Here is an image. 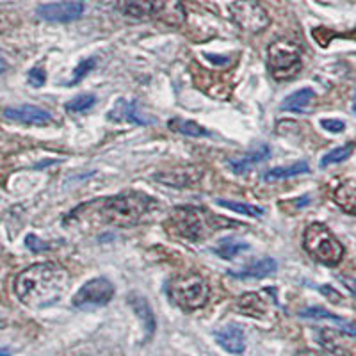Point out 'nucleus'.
Here are the masks:
<instances>
[{"label": "nucleus", "instance_id": "2eb2a0df", "mask_svg": "<svg viewBox=\"0 0 356 356\" xmlns=\"http://www.w3.org/2000/svg\"><path fill=\"white\" fill-rule=\"evenodd\" d=\"M314 102H316L314 89L303 88L300 91H296V93L289 95L284 104H282V109L289 111V113H308L314 106Z\"/></svg>", "mask_w": 356, "mask_h": 356}, {"label": "nucleus", "instance_id": "f257e3e1", "mask_svg": "<svg viewBox=\"0 0 356 356\" xmlns=\"http://www.w3.org/2000/svg\"><path fill=\"white\" fill-rule=\"evenodd\" d=\"M154 205V200L145 193L129 191L123 195L102 198L97 202H88L77 207L72 214L66 218L65 225L81 222L86 218H93L97 225H114V227H132Z\"/></svg>", "mask_w": 356, "mask_h": 356}, {"label": "nucleus", "instance_id": "f8f14e48", "mask_svg": "<svg viewBox=\"0 0 356 356\" xmlns=\"http://www.w3.org/2000/svg\"><path fill=\"white\" fill-rule=\"evenodd\" d=\"M113 122H130L138 123V125H150L152 120L141 113L138 102H127V100H118L114 109L107 114Z\"/></svg>", "mask_w": 356, "mask_h": 356}, {"label": "nucleus", "instance_id": "a211bd4d", "mask_svg": "<svg viewBox=\"0 0 356 356\" xmlns=\"http://www.w3.org/2000/svg\"><path fill=\"white\" fill-rule=\"evenodd\" d=\"M300 316L305 317V319L333 321V323H337L340 328L344 330V333H348V335H351V337H356V324L340 319L339 316H335V314H332V312H328V310H324V308H321V307H312V308H307V310H301Z\"/></svg>", "mask_w": 356, "mask_h": 356}, {"label": "nucleus", "instance_id": "e433bc0d", "mask_svg": "<svg viewBox=\"0 0 356 356\" xmlns=\"http://www.w3.org/2000/svg\"><path fill=\"white\" fill-rule=\"evenodd\" d=\"M0 356H11V351L8 348H4V346H0Z\"/></svg>", "mask_w": 356, "mask_h": 356}, {"label": "nucleus", "instance_id": "f3484780", "mask_svg": "<svg viewBox=\"0 0 356 356\" xmlns=\"http://www.w3.org/2000/svg\"><path fill=\"white\" fill-rule=\"evenodd\" d=\"M333 200L342 211L356 216V182L348 180V182L340 184L333 193Z\"/></svg>", "mask_w": 356, "mask_h": 356}, {"label": "nucleus", "instance_id": "f704fd0d", "mask_svg": "<svg viewBox=\"0 0 356 356\" xmlns=\"http://www.w3.org/2000/svg\"><path fill=\"white\" fill-rule=\"evenodd\" d=\"M207 59H211V61L218 63V65H222V63H227L228 61V57H219V56H207Z\"/></svg>", "mask_w": 356, "mask_h": 356}, {"label": "nucleus", "instance_id": "c85d7f7f", "mask_svg": "<svg viewBox=\"0 0 356 356\" xmlns=\"http://www.w3.org/2000/svg\"><path fill=\"white\" fill-rule=\"evenodd\" d=\"M95 66H97V59H95V57H88V59L81 61V65L73 70V79L70 84L73 86V84H77L79 81H82V79H84L86 75H88V73L95 68Z\"/></svg>", "mask_w": 356, "mask_h": 356}, {"label": "nucleus", "instance_id": "a878e982", "mask_svg": "<svg viewBox=\"0 0 356 356\" xmlns=\"http://www.w3.org/2000/svg\"><path fill=\"white\" fill-rule=\"evenodd\" d=\"M216 203L228 211H234L237 214H244V216H251V218H260L264 214V209L260 207L251 205V203H241V202H230V200H216Z\"/></svg>", "mask_w": 356, "mask_h": 356}, {"label": "nucleus", "instance_id": "5701e85b", "mask_svg": "<svg viewBox=\"0 0 356 356\" xmlns=\"http://www.w3.org/2000/svg\"><path fill=\"white\" fill-rule=\"evenodd\" d=\"M310 171V166H308V162L300 161L296 162V164H291V166L285 168H273L267 173H264V180L266 182H275V180H285V178H292L298 177V175H303Z\"/></svg>", "mask_w": 356, "mask_h": 356}, {"label": "nucleus", "instance_id": "1a4fd4ad", "mask_svg": "<svg viewBox=\"0 0 356 356\" xmlns=\"http://www.w3.org/2000/svg\"><path fill=\"white\" fill-rule=\"evenodd\" d=\"M82 13H84V4L79 0H61V2L43 4L38 8V17L52 24L75 22L82 17Z\"/></svg>", "mask_w": 356, "mask_h": 356}, {"label": "nucleus", "instance_id": "0eeeda50", "mask_svg": "<svg viewBox=\"0 0 356 356\" xmlns=\"http://www.w3.org/2000/svg\"><path fill=\"white\" fill-rule=\"evenodd\" d=\"M230 15L244 33L259 34L271 24L269 13L257 0H235L230 6Z\"/></svg>", "mask_w": 356, "mask_h": 356}, {"label": "nucleus", "instance_id": "39448f33", "mask_svg": "<svg viewBox=\"0 0 356 356\" xmlns=\"http://www.w3.org/2000/svg\"><path fill=\"white\" fill-rule=\"evenodd\" d=\"M170 300L182 310H198L209 301V285L205 280L195 273H187V275H178L168 282L166 287Z\"/></svg>", "mask_w": 356, "mask_h": 356}, {"label": "nucleus", "instance_id": "6ab92c4d", "mask_svg": "<svg viewBox=\"0 0 356 356\" xmlns=\"http://www.w3.org/2000/svg\"><path fill=\"white\" fill-rule=\"evenodd\" d=\"M237 310L244 316H251V317H257V319H262L266 316L267 307H266V301L260 298V294L257 292H251V294H244L241 296V300L237 301Z\"/></svg>", "mask_w": 356, "mask_h": 356}, {"label": "nucleus", "instance_id": "9d476101", "mask_svg": "<svg viewBox=\"0 0 356 356\" xmlns=\"http://www.w3.org/2000/svg\"><path fill=\"white\" fill-rule=\"evenodd\" d=\"M150 18L170 27H180L186 22V8L182 0H152Z\"/></svg>", "mask_w": 356, "mask_h": 356}, {"label": "nucleus", "instance_id": "bb28decb", "mask_svg": "<svg viewBox=\"0 0 356 356\" xmlns=\"http://www.w3.org/2000/svg\"><path fill=\"white\" fill-rule=\"evenodd\" d=\"M95 104H97V97L95 95H79V97L72 98V100L66 104V113L70 114H81V113H88L89 109H93Z\"/></svg>", "mask_w": 356, "mask_h": 356}, {"label": "nucleus", "instance_id": "2f4dec72", "mask_svg": "<svg viewBox=\"0 0 356 356\" xmlns=\"http://www.w3.org/2000/svg\"><path fill=\"white\" fill-rule=\"evenodd\" d=\"M321 127L332 134H339L346 129V123L340 122V120H323V122H321Z\"/></svg>", "mask_w": 356, "mask_h": 356}, {"label": "nucleus", "instance_id": "b1692460", "mask_svg": "<svg viewBox=\"0 0 356 356\" xmlns=\"http://www.w3.org/2000/svg\"><path fill=\"white\" fill-rule=\"evenodd\" d=\"M168 127H170L171 132L184 134V136H189V138H212V132L203 129L202 125L195 122H187V120H180V118H173L168 123Z\"/></svg>", "mask_w": 356, "mask_h": 356}, {"label": "nucleus", "instance_id": "dca6fc26", "mask_svg": "<svg viewBox=\"0 0 356 356\" xmlns=\"http://www.w3.org/2000/svg\"><path fill=\"white\" fill-rule=\"evenodd\" d=\"M278 269V264L273 259H260L257 262L250 264L241 271H230L232 276L241 280H251V278H266V276L273 275Z\"/></svg>", "mask_w": 356, "mask_h": 356}, {"label": "nucleus", "instance_id": "cd10ccee", "mask_svg": "<svg viewBox=\"0 0 356 356\" xmlns=\"http://www.w3.org/2000/svg\"><path fill=\"white\" fill-rule=\"evenodd\" d=\"M353 150H355V145H344V146H339L335 150L328 152V154L324 155L323 161H321V168H326V166H332V164H337V162H342L346 159L351 157Z\"/></svg>", "mask_w": 356, "mask_h": 356}, {"label": "nucleus", "instance_id": "4be33fe9", "mask_svg": "<svg viewBox=\"0 0 356 356\" xmlns=\"http://www.w3.org/2000/svg\"><path fill=\"white\" fill-rule=\"evenodd\" d=\"M118 9L125 17L145 20V18H150L152 0H118Z\"/></svg>", "mask_w": 356, "mask_h": 356}, {"label": "nucleus", "instance_id": "c756f323", "mask_svg": "<svg viewBox=\"0 0 356 356\" xmlns=\"http://www.w3.org/2000/svg\"><path fill=\"white\" fill-rule=\"evenodd\" d=\"M25 246H27L31 251H34V253H43V251L50 250V244L38 239L36 235H27V237H25Z\"/></svg>", "mask_w": 356, "mask_h": 356}, {"label": "nucleus", "instance_id": "423d86ee", "mask_svg": "<svg viewBox=\"0 0 356 356\" xmlns=\"http://www.w3.org/2000/svg\"><path fill=\"white\" fill-rule=\"evenodd\" d=\"M267 68L276 81H289L301 70V50L292 41L280 40L267 49Z\"/></svg>", "mask_w": 356, "mask_h": 356}, {"label": "nucleus", "instance_id": "4468645a", "mask_svg": "<svg viewBox=\"0 0 356 356\" xmlns=\"http://www.w3.org/2000/svg\"><path fill=\"white\" fill-rule=\"evenodd\" d=\"M200 177H202V171L196 168H182V170L170 171V173H157L155 180L171 187H186L198 182Z\"/></svg>", "mask_w": 356, "mask_h": 356}, {"label": "nucleus", "instance_id": "473e14b6", "mask_svg": "<svg viewBox=\"0 0 356 356\" xmlns=\"http://www.w3.org/2000/svg\"><path fill=\"white\" fill-rule=\"evenodd\" d=\"M339 280L346 285V287L349 289V292H351L353 296H356V278H349V276H339Z\"/></svg>", "mask_w": 356, "mask_h": 356}, {"label": "nucleus", "instance_id": "412c9836", "mask_svg": "<svg viewBox=\"0 0 356 356\" xmlns=\"http://www.w3.org/2000/svg\"><path fill=\"white\" fill-rule=\"evenodd\" d=\"M269 155H271L269 146L262 145L260 148H257L253 154L246 155V157L239 159V161H230V168H232V171H234V173L243 175V173H246V171H250L253 166L260 164L262 161L269 159Z\"/></svg>", "mask_w": 356, "mask_h": 356}, {"label": "nucleus", "instance_id": "4c0bfd02", "mask_svg": "<svg viewBox=\"0 0 356 356\" xmlns=\"http://www.w3.org/2000/svg\"><path fill=\"white\" fill-rule=\"evenodd\" d=\"M6 70H8V65H6V61L0 57V73H4Z\"/></svg>", "mask_w": 356, "mask_h": 356}, {"label": "nucleus", "instance_id": "7c9ffc66", "mask_svg": "<svg viewBox=\"0 0 356 356\" xmlns=\"http://www.w3.org/2000/svg\"><path fill=\"white\" fill-rule=\"evenodd\" d=\"M44 81H47V75H44L43 68H33L29 72V84L34 86V88L44 86Z\"/></svg>", "mask_w": 356, "mask_h": 356}, {"label": "nucleus", "instance_id": "393cba45", "mask_svg": "<svg viewBox=\"0 0 356 356\" xmlns=\"http://www.w3.org/2000/svg\"><path fill=\"white\" fill-rule=\"evenodd\" d=\"M250 250V244L243 243V241H237V239H225L214 248L216 255L221 257L225 260H232L235 259L237 255L244 253V251Z\"/></svg>", "mask_w": 356, "mask_h": 356}, {"label": "nucleus", "instance_id": "6e6552de", "mask_svg": "<svg viewBox=\"0 0 356 356\" xmlns=\"http://www.w3.org/2000/svg\"><path fill=\"white\" fill-rule=\"evenodd\" d=\"M114 296V285L107 278H95L89 280L88 284L77 291L73 296V307L81 310H93V308L106 307Z\"/></svg>", "mask_w": 356, "mask_h": 356}, {"label": "nucleus", "instance_id": "72a5a7b5", "mask_svg": "<svg viewBox=\"0 0 356 356\" xmlns=\"http://www.w3.org/2000/svg\"><path fill=\"white\" fill-rule=\"evenodd\" d=\"M319 291L323 292V294H326V296H330V298H332V300H340V294H337V292H333L332 291V287H328V285H324V287H319Z\"/></svg>", "mask_w": 356, "mask_h": 356}, {"label": "nucleus", "instance_id": "20e7f679", "mask_svg": "<svg viewBox=\"0 0 356 356\" xmlns=\"http://www.w3.org/2000/svg\"><path fill=\"white\" fill-rule=\"evenodd\" d=\"M303 246L312 259L324 266L335 267L344 259V246L330 232V228L321 222L308 225L303 235Z\"/></svg>", "mask_w": 356, "mask_h": 356}, {"label": "nucleus", "instance_id": "c9c22d12", "mask_svg": "<svg viewBox=\"0 0 356 356\" xmlns=\"http://www.w3.org/2000/svg\"><path fill=\"white\" fill-rule=\"evenodd\" d=\"M298 356H324V355H321V353L317 351H301L298 353Z\"/></svg>", "mask_w": 356, "mask_h": 356}, {"label": "nucleus", "instance_id": "f03ea898", "mask_svg": "<svg viewBox=\"0 0 356 356\" xmlns=\"http://www.w3.org/2000/svg\"><path fill=\"white\" fill-rule=\"evenodd\" d=\"M70 285L66 269L57 264H34L15 280L18 300L27 307L43 308L56 303Z\"/></svg>", "mask_w": 356, "mask_h": 356}, {"label": "nucleus", "instance_id": "7ed1b4c3", "mask_svg": "<svg viewBox=\"0 0 356 356\" xmlns=\"http://www.w3.org/2000/svg\"><path fill=\"white\" fill-rule=\"evenodd\" d=\"M230 221H225L219 216L198 207H177L171 212L168 222H164L166 230L175 237H182L193 243H200L214 234L218 228L230 227Z\"/></svg>", "mask_w": 356, "mask_h": 356}, {"label": "nucleus", "instance_id": "ddd939ff", "mask_svg": "<svg viewBox=\"0 0 356 356\" xmlns=\"http://www.w3.org/2000/svg\"><path fill=\"white\" fill-rule=\"evenodd\" d=\"M216 342L221 346L222 349H227L232 355H241L246 349V339H244V332L235 326V324H228L222 330L216 332Z\"/></svg>", "mask_w": 356, "mask_h": 356}, {"label": "nucleus", "instance_id": "9b49d317", "mask_svg": "<svg viewBox=\"0 0 356 356\" xmlns=\"http://www.w3.org/2000/svg\"><path fill=\"white\" fill-rule=\"evenodd\" d=\"M4 116L13 122L25 123V125H49L52 122V114L49 111L41 109L36 106H18V107H8L4 111Z\"/></svg>", "mask_w": 356, "mask_h": 356}, {"label": "nucleus", "instance_id": "aec40b11", "mask_svg": "<svg viewBox=\"0 0 356 356\" xmlns=\"http://www.w3.org/2000/svg\"><path fill=\"white\" fill-rule=\"evenodd\" d=\"M129 303H130V307L134 308V312H136V316H138L139 319L143 321V324H145L146 335L148 337L154 335L155 317H154V312H152L150 305H148V301H146L145 298H141V296H130Z\"/></svg>", "mask_w": 356, "mask_h": 356}, {"label": "nucleus", "instance_id": "58836bf2", "mask_svg": "<svg viewBox=\"0 0 356 356\" xmlns=\"http://www.w3.org/2000/svg\"><path fill=\"white\" fill-rule=\"evenodd\" d=\"M353 111H355L356 114V91H355V100H353Z\"/></svg>", "mask_w": 356, "mask_h": 356}]
</instances>
